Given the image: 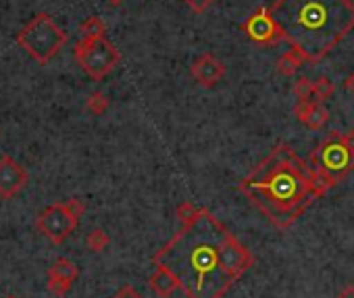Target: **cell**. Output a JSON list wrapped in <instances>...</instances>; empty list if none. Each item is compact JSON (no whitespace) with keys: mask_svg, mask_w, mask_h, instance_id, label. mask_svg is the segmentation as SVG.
Returning a JSON list of instances; mask_svg holds the SVG:
<instances>
[{"mask_svg":"<svg viewBox=\"0 0 354 298\" xmlns=\"http://www.w3.org/2000/svg\"><path fill=\"white\" fill-rule=\"evenodd\" d=\"M152 263L171 271L186 298H223L254 257L209 209L198 207Z\"/></svg>","mask_w":354,"mask_h":298,"instance_id":"1","label":"cell"},{"mask_svg":"<svg viewBox=\"0 0 354 298\" xmlns=\"http://www.w3.org/2000/svg\"><path fill=\"white\" fill-rule=\"evenodd\" d=\"M337 186L279 142L238 184V190L279 230H288L327 190Z\"/></svg>","mask_w":354,"mask_h":298,"instance_id":"2","label":"cell"},{"mask_svg":"<svg viewBox=\"0 0 354 298\" xmlns=\"http://www.w3.org/2000/svg\"><path fill=\"white\" fill-rule=\"evenodd\" d=\"M279 40L317 65L354 30V0H275Z\"/></svg>","mask_w":354,"mask_h":298,"instance_id":"3","label":"cell"},{"mask_svg":"<svg viewBox=\"0 0 354 298\" xmlns=\"http://www.w3.org/2000/svg\"><path fill=\"white\" fill-rule=\"evenodd\" d=\"M15 42L38 63V65H46L50 63L61 48L69 42V34L59 28L55 24V19L48 13H40L36 15L28 26H24L17 36Z\"/></svg>","mask_w":354,"mask_h":298,"instance_id":"4","label":"cell"},{"mask_svg":"<svg viewBox=\"0 0 354 298\" xmlns=\"http://www.w3.org/2000/svg\"><path fill=\"white\" fill-rule=\"evenodd\" d=\"M308 163L315 171L339 184L348 174L354 171V129L346 133L335 129L329 131L313 151Z\"/></svg>","mask_w":354,"mask_h":298,"instance_id":"5","label":"cell"},{"mask_svg":"<svg viewBox=\"0 0 354 298\" xmlns=\"http://www.w3.org/2000/svg\"><path fill=\"white\" fill-rule=\"evenodd\" d=\"M86 205L80 198H69L65 203H55L36 217V230L46 236L53 244H63L80 225Z\"/></svg>","mask_w":354,"mask_h":298,"instance_id":"6","label":"cell"},{"mask_svg":"<svg viewBox=\"0 0 354 298\" xmlns=\"http://www.w3.org/2000/svg\"><path fill=\"white\" fill-rule=\"evenodd\" d=\"M73 57H75L77 65L82 67V71L88 77L96 80V82L104 80L121 61L119 50L115 48L113 42L106 40V36H102V38H82L75 44Z\"/></svg>","mask_w":354,"mask_h":298,"instance_id":"7","label":"cell"},{"mask_svg":"<svg viewBox=\"0 0 354 298\" xmlns=\"http://www.w3.org/2000/svg\"><path fill=\"white\" fill-rule=\"evenodd\" d=\"M242 32L246 34L248 40L257 42V44H263V46H273L279 40V30H277V24L269 11V7H261L257 9L244 24H242Z\"/></svg>","mask_w":354,"mask_h":298,"instance_id":"8","label":"cell"},{"mask_svg":"<svg viewBox=\"0 0 354 298\" xmlns=\"http://www.w3.org/2000/svg\"><path fill=\"white\" fill-rule=\"evenodd\" d=\"M28 171L9 155L0 157V198L11 201L28 186Z\"/></svg>","mask_w":354,"mask_h":298,"instance_id":"9","label":"cell"},{"mask_svg":"<svg viewBox=\"0 0 354 298\" xmlns=\"http://www.w3.org/2000/svg\"><path fill=\"white\" fill-rule=\"evenodd\" d=\"M48 290L55 294V296H65L69 290H71V286H73V281L77 279V275H80V269H77V265L71 261V259H67V257H61V259H57L50 267H48Z\"/></svg>","mask_w":354,"mask_h":298,"instance_id":"10","label":"cell"},{"mask_svg":"<svg viewBox=\"0 0 354 298\" xmlns=\"http://www.w3.org/2000/svg\"><path fill=\"white\" fill-rule=\"evenodd\" d=\"M190 71H192V77L196 80V84L203 88H213L215 84H219L225 77V65L213 53H205L203 57H198L192 63Z\"/></svg>","mask_w":354,"mask_h":298,"instance_id":"11","label":"cell"},{"mask_svg":"<svg viewBox=\"0 0 354 298\" xmlns=\"http://www.w3.org/2000/svg\"><path fill=\"white\" fill-rule=\"evenodd\" d=\"M294 115L302 125H306L313 131L323 129L329 121V111L323 106V102L317 100H296Z\"/></svg>","mask_w":354,"mask_h":298,"instance_id":"12","label":"cell"},{"mask_svg":"<svg viewBox=\"0 0 354 298\" xmlns=\"http://www.w3.org/2000/svg\"><path fill=\"white\" fill-rule=\"evenodd\" d=\"M148 286H150V290H152L158 298H169L175 290H180V286H177V281H175V277L171 275V271L165 269V267H158V265H156L152 277L148 279Z\"/></svg>","mask_w":354,"mask_h":298,"instance_id":"13","label":"cell"},{"mask_svg":"<svg viewBox=\"0 0 354 298\" xmlns=\"http://www.w3.org/2000/svg\"><path fill=\"white\" fill-rule=\"evenodd\" d=\"M302 63H304V57H302L296 48H290V50H286V53L279 57V61H277V71H279V75H283V77H292L294 73H298V69L302 67Z\"/></svg>","mask_w":354,"mask_h":298,"instance_id":"14","label":"cell"},{"mask_svg":"<svg viewBox=\"0 0 354 298\" xmlns=\"http://www.w3.org/2000/svg\"><path fill=\"white\" fill-rule=\"evenodd\" d=\"M80 34L82 38H102L106 34V26L100 17H88L80 26Z\"/></svg>","mask_w":354,"mask_h":298,"instance_id":"15","label":"cell"},{"mask_svg":"<svg viewBox=\"0 0 354 298\" xmlns=\"http://www.w3.org/2000/svg\"><path fill=\"white\" fill-rule=\"evenodd\" d=\"M333 92H335V84H333L329 77L323 75V77H319V80L313 82V100L323 102V100H327Z\"/></svg>","mask_w":354,"mask_h":298,"instance_id":"16","label":"cell"},{"mask_svg":"<svg viewBox=\"0 0 354 298\" xmlns=\"http://www.w3.org/2000/svg\"><path fill=\"white\" fill-rule=\"evenodd\" d=\"M109 244H111V238H109V234H106L104 230H100V227L92 230V232L88 234V238H86V246H88L92 252H102V250H106Z\"/></svg>","mask_w":354,"mask_h":298,"instance_id":"17","label":"cell"},{"mask_svg":"<svg viewBox=\"0 0 354 298\" xmlns=\"http://www.w3.org/2000/svg\"><path fill=\"white\" fill-rule=\"evenodd\" d=\"M86 109H88L92 115H102V113H106V109H109V98H106V94H102V92L90 94V98L86 100Z\"/></svg>","mask_w":354,"mask_h":298,"instance_id":"18","label":"cell"},{"mask_svg":"<svg viewBox=\"0 0 354 298\" xmlns=\"http://www.w3.org/2000/svg\"><path fill=\"white\" fill-rule=\"evenodd\" d=\"M296 100H313V82L308 77H298L294 84Z\"/></svg>","mask_w":354,"mask_h":298,"instance_id":"19","label":"cell"},{"mask_svg":"<svg viewBox=\"0 0 354 298\" xmlns=\"http://www.w3.org/2000/svg\"><path fill=\"white\" fill-rule=\"evenodd\" d=\"M184 3L194 11V13H205V11H209L211 9V5L215 3V0H184Z\"/></svg>","mask_w":354,"mask_h":298,"instance_id":"20","label":"cell"},{"mask_svg":"<svg viewBox=\"0 0 354 298\" xmlns=\"http://www.w3.org/2000/svg\"><path fill=\"white\" fill-rule=\"evenodd\" d=\"M196 209L198 207H194L192 203H182L180 207H177V219H180V223L186 221V219H190L196 213Z\"/></svg>","mask_w":354,"mask_h":298,"instance_id":"21","label":"cell"},{"mask_svg":"<svg viewBox=\"0 0 354 298\" xmlns=\"http://www.w3.org/2000/svg\"><path fill=\"white\" fill-rule=\"evenodd\" d=\"M113 298H142V294L136 290V288H131V286H125V288H121Z\"/></svg>","mask_w":354,"mask_h":298,"instance_id":"22","label":"cell"},{"mask_svg":"<svg viewBox=\"0 0 354 298\" xmlns=\"http://www.w3.org/2000/svg\"><path fill=\"white\" fill-rule=\"evenodd\" d=\"M337 298H354V286L348 283L346 288H342V292L337 294Z\"/></svg>","mask_w":354,"mask_h":298,"instance_id":"23","label":"cell"},{"mask_svg":"<svg viewBox=\"0 0 354 298\" xmlns=\"http://www.w3.org/2000/svg\"><path fill=\"white\" fill-rule=\"evenodd\" d=\"M344 88L350 92V94H354V71L346 77V82H344Z\"/></svg>","mask_w":354,"mask_h":298,"instance_id":"24","label":"cell"},{"mask_svg":"<svg viewBox=\"0 0 354 298\" xmlns=\"http://www.w3.org/2000/svg\"><path fill=\"white\" fill-rule=\"evenodd\" d=\"M109 3H111V5H115V7H119L121 3H125V0H109Z\"/></svg>","mask_w":354,"mask_h":298,"instance_id":"25","label":"cell"},{"mask_svg":"<svg viewBox=\"0 0 354 298\" xmlns=\"http://www.w3.org/2000/svg\"><path fill=\"white\" fill-rule=\"evenodd\" d=\"M0 136H3V129H0Z\"/></svg>","mask_w":354,"mask_h":298,"instance_id":"26","label":"cell"},{"mask_svg":"<svg viewBox=\"0 0 354 298\" xmlns=\"http://www.w3.org/2000/svg\"><path fill=\"white\" fill-rule=\"evenodd\" d=\"M9 298H13V296H9Z\"/></svg>","mask_w":354,"mask_h":298,"instance_id":"27","label":"cell"}]
</instances>
